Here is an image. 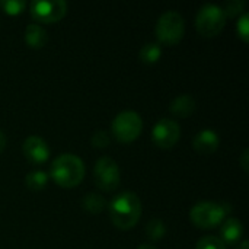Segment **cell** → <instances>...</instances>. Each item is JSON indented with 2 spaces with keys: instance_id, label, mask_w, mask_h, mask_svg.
Wrapping results in <instances>:
<instances>
[{
  "instance_id": "6da1fadb",
  "label": "cell",
  "mask_w": 249,
  "mask_h": 249,
  "mask_svg": "<svg viewBox=\"0 0 249 249\" xmlns=\"http://www.w3.org/2000/svg\"><path fill=\"white\" fill-rule=\"evenodd\" d=\"M112 225L121 231L134 228L142 216V201L137 194L125 191L114 197L108 206Z\"/></svg>"
},
{
  "instance_id": "7a4b0ae2",
  "label": "cell",
  "mask_w": 249,
  "mask_h": 249,
  "mask_svg": "<svg viewBox=\"0 0 249 249\" xmlns=\"http://www.w3.org/2000/svg\"><path fill=\"white\" fill-rule=\"evenodd\" d=\"M53 181L61 188L77 187L85 177V165L80 158L71 153H64L57 156L50 169Z\"/></svg>"
},
{
  "instance_id": "3957f363",
  "label": "cell",
  "mask_w": 249,
  "mask_h": 249,
  "mask_svg": "<svg viewBox=\"0 0 249 249\" xmlns=\"http://www.w3.org/2000/svg\"><path fill=\"white\" fill-rule=\"evenodd\" d=\"M229 213L231 210L228 204L201 201L190 210V220L200 229H213L223 223Z\"/></svg>"
},
{
  "instance_id": "277c9868",
  "label": "cell",
  "mask_w": 249,
  "mask_h": 249,
  "mask_svg": "<svg viewBox=\"0 0 249 249\" xmlns=\"http://www.w3.org/2000/svg\"><path fill=\"white\" fill-rule=\"evenodd\" d=\"M155 32L159 42L166 45H177L185 35V20L177 10H168L158 19Z\"/></svg>"
},
{
  "instance_id": "5b68a950",
  "label": "cell",
  "mask_w": 249,
  "mask_h": 249,
  "mask_svg": "<svg viewBox=\"0 0 249 249\" xmlns=\"http://www.w3.org/2000/svg\"><path fill=\"white\" fill-rule=\"evenodd\" d=\"M143 128V120L136 111H123L112 121L111 131L117 142L128 144L137 140Z\"/></svg>"
},
{
  "instance_id": "8992f818",
  "label": "cell",
  "mask_w": 249,
  "mask_h": 249,
  "mask_svg": "<svg viewBox=\"0 0 249 249\" xmlns=\"http://www.w3.org/2000/svg\"><path fill=\"white\" fill-rule=\"evenodd\" d=\"M225 25H226V16L222 7L217 4H204L197 13L196 28L206 38L217 36L223 31Z\"/></svg>"
},
{
  "instance_id": "52a82bcc",
  "label": "cell",
  "mask_w": 249,
  "mask_h": 249,
  "mask_svg": "<svg viewBox=\"0 0 249 249\" xmlns=\"http://www.w3.org/2000/svg\"><path fill=\"white\" fill-rule=\"evenodd\" d=\"M93 177L98 188L107 193L117 190L121 179L120 168L117 162L109 156H102L96 160L93 168Z\"/></svg>"
},
{
  "instance_id": "ba28073f",
  "label": "cell",
  "mask_w": 249,
  "mask_h": 249,
  "mask_svg": "<svg viewBox=\"0 0 249 249\" xmlns=\"http://www.w3.org/2000/svg\"><path fill=\"white\" fill-rule=\"evenodd\" d=\"M31 16L39 23H55L67 13L64 0H35L29 4Z\"/></svg>"
},
{
  "instance_id": "9c48e42d",
  "label": "cell",
  "mask_w": 249,
  "mask_h": 249,
  "mask_svg": "<svg viewBox=\"0 0 249 249\" xmlns=\"http://www.w3.org/2000/svg\"><path fill=\"white\" fill-rule=\"evenodd\" d=\"M181 137V127L171 118H160L152 128V142L159 149H172Z\"/></svg>"
},
{
  "instance_id": "30bf717a",
  "label": "cell",
  "mask_w": 249,
  "mask_h": 249,
  "mask_svg": "<svg viewBox=\"0 0 249 249\" xmlns=\"http://www.w3.org/2000/svg\"><path fill=\"white\" fill-rule=\"evenodd\" d=\"M22 152L26 160L32 165H42L50 159V147L39 136H29L22 144Z\"/></svg>"
},
{
  "instance_id": "8fae6325",
  "label": "cell",
  "mask_w": 249,
  "mask_h": 249,
  "mask_svg": "<svg viewBox=\"0 0 249 249\" xmlns=\"http://www.w3.org/2000/svg\"><path fill=\"white\" fill-rule=\"evenodd\" d=\"M220 146V137L213 130H201L193 139V149L200 155H212Z\"/></svg>"
},
{
  "instance_id": "7c38bea8",
  "label": "cell",
  "mask_w": 249,
  "mask_h": 249,
  "mask_svg": "<svg viewBox=\"0 0 249 249\" xmlns=\"http://www.w3.org/2000/svg\"><path fill=\"white\" fill-rule=\"evenodd\" d=\"M242 235H244V226H242L241 220L235 219V217H231V219H226L222 223L220 238L219 239L225 245H236L242 239Z\"/></svg>"
},
{
  "instance_id": "4fadbf2b",
  "label": "cell",
  "mask_w": 249,
  "mask_h": 249,
  "mask_svg": "<svg viewBox=\"0 0 249 249\" xmlns=\"http://www.w3.org/2000/svg\"><path fill=\"white\" fill-rule=\"evenodd\" d=\"M196 108H197L196 99L193 96H190V95H179L169 105L171 114L175 115V117H179V118L191 117L194 114Z\"/></svg>"
},
{
  "instance_id": "5bb4252c",
  "label": "cell",
  "mask_w": 249,
  "mask_h": 249,
  "mask_svg": "<svg viewBox=\"0 0 249 249\" xmlns=\"http://www.w3.org/2000/svg\"><path fill=\"white\" fill-rule=\"evenodd\" d=\"M25 44L34 50H39L42 48L47 41H48V36H47V32L45 29L38 25V23H31L25 28Z\"/></svg>"
},
{
  "instance_id": "9a60e30c",
  "label": "cell",
  "mask_w": 249,
  "mask_h": 249,
  "mask_svg": "<svg viewBox=\"0 0 249 249\" xmlns=\"http://www.w3.org/2000/svg\"><path fill=\"white\" fill-rule=\"evenodd\" d=\"M139 57L146 64H155L162 57V47L158 42H149L140 48Z\"/></svg>"
},
{
  "instance_id": "2e32d148",
  "label": "cell",
  "mask_w": 249,
  "mask_h": 249,
  "mask_svg": "<svg viewBox=\"0 0 249 249\" xmlns=\"http://www.w3.org/2000/svg\"><path fill=\"white\" fill-rule=\"evenodd\" d=\"M107 206V201L102 196L96 194V193H89L82 198V207L92 214H98L101 213Z\"/></svg>"
},
{
  "instance_id": "e0dca14e",
  "label": "cell",
  "mask_w": 249,
  "mask_h": 249,
  "mask_svg": "<svg viewBox=\"0 0 249 249\" xmlns=\"http://www.w3.org/2000/svg\"><path fill=\"white\" fill-rule=\"evenodd\" d=\"M48 184V175L44 171H32L25 177V185L31 191H41Z\"/></svg>"
},
{
  "instance_id": "ac0fdd59",
  "label": "cell",
  "mask_w": 249,
  "mask_h": 249,
  "mask_svg": "<svg viewBox=\"0 0 249 249\" xmlns=\"http://www.w3.org/2000/svg\"><path fill=\"white\" fill-rule=\"evenodd\" d=\"M146 233L152 241H159L166 235V225L162 219H152L146 226Z\"/></svg>"
},
{
  "instance_id": "d6986e66",
  "label": "cell",
  "mask_w": 249,
  "mask_h": 249,
  "mask_svg": "<svg viewBox=\"0 0 249 249\" xmlns=\"http://www.w3.org/2000/svg\"><path fill=\"white\" fill-rule=\"evenodd\" d=\"M26 7V1L23 0H0V9L10 15V16H16L20 15Z\"/></svg>"
},
{
  "instance_id": "ffe728a7",
  "label": "cell",
  "mask_w": 249,
  "mask_h": 249,
  "mask_svg": "<svg viewBox=\"0 0 249 249\" xmlns=\"http://www.w3.org/2000/svg\"><path fill=\"white\" fill-rule=\"evenodd\" d=\"M222 10L226 18L241 16L245 10V1L244 0H229L222 6Z\"/></svg>"
},
{
  "instance_id": "44dd1931",
  "label": "cell",
  "mask_w": 249,
  "mask_h": 249,
  "mask_svg": "<svg viewBox=\"0 0 249 249\" xmlns=\"http://www.w3.org/2000/svg\"><path fill=\"white\" fill-rule=\"evenodd\" d=\"M236 32H238V36H239L244 42H248L249 41V16L247 12H244V13L238 18Z\"/></svg>"
},
{
  "instance_id": "7402d4cb",
  "label": "cell",
  "mask_w": 249,
  "mask_h": 249,
  "mask_svg": "<svg viewBox=\"0 0 249 249\" xmlns=\"http://www.w3.org/2000/svg\"><path fill=\"white\" fill-rule=\"evenodd\" d=\"M196 249H226V245L217 236H204L198 241Z\"/></svg>"
},
{
  "instance_id": "603a6c76",
  "label": "cell",
  "mask_w": 249,
  "mask_h": 249,
  "mask_svg": "<svg viewBox=\"0 0 249 249\" xmlns=\"http://www.w3.org/2000/svg\"><path fill=\"white\" fill-rule=\"evenodd\" d=\"M90 142H92V146H93V147H96V149H105V147L109 146L111 137H109V134H108L107 131L98 130V131L93 134V137H92Z\"/></svg>"
},
{
  "instance_id": "cb8c5ba5",
  "label": "cell",
  "mask_w": 249,
  "mask_h": 249,
  "mask_svg": "<svg viewBox=\"0 0 249 249\" xmlns=\"http://www.w3.org/2000/svg\"><path fill=\"white\" fill-rule=\"evenodd\" d=\"M239 162H241V165H242L244 171H245V172H248V163H249L248 149H245V150L242 152V155H241V158H239Z\"/></svg>"
},
{
  "instance_id": "d4e9b609",
  "label": "cell",
  "mask_w": 249,
  "mask_h": 249,
  "mask_svg": "<svg viewBox=\"0 0 249 249\" xmlns=\"http://www.w3.org/2000/svg\"><path fill=\"white\" fill-rule=\"evenodd\" d=\"M4 147H6V134L0 130V153L4 150Z\"/></svg>"
},
{
  "instance_id": "484cf974",
  "label": "cell",
  "mask_w": 249,
  "mask_h": 249,
  "mask_svg": "<svg viewBox=\"0 0 249 249\" xmlns=\"http://www.w3.org/2000/svg\"><path fill=\"white\" fill-rule=\"evenodd\" d=\"M137 249H158L156 247H153V245H150V244H143V245H140Z\"/></svg>"
},
{
  "instance_id": "4316f807",
  "label": "cell",
  "mask_w": 249,
  "mask_h": 249,
  "mask_svg": "<svg viewBox=\"0 0 249 249\" xmlns=\"http://www.w3.org/2000/svg\"><path fill=\"white\" fill-rule=\"evenodd\" d=\"M238 249H249V242L248 241H244L241 245H239V248Z\"/></svg>"
}]
</instances>
